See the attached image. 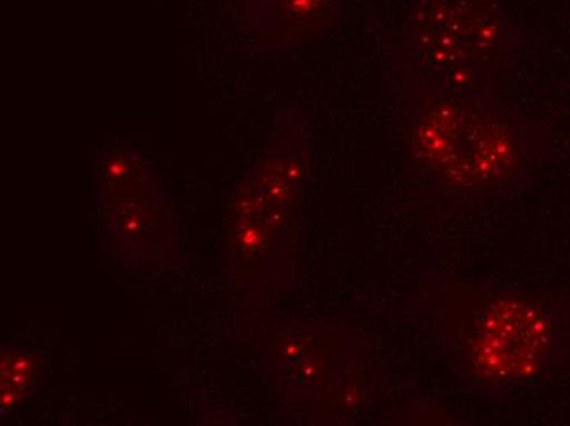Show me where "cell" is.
Here are the masks:
<instances>
[{"instance_id":"4","label":"cell","mask_w":570,"mask_h":426,"mask_svg":"<svg viewBox=\"0 0 570 426\" xmlns=\"http://www.w3.org/2000/svg\"><path fill=\"white\" fill-rule=\"evenodd\" d=\"M236 26L277 47L298 43L328 27L336 0H232Z\"/></svg>"},{"instance_id":"2","label":"cell","mask_w":570,"mask_h":426,"mask_svg":"<svg viewBox=\"0 0 570 426\" xmlns=\"http://www.w3.org/2000/svg\"><path fill=\"white\" fill-rule=\"evenodd\" d=\"M509 27L502 0H416L403 44L416 93L472 96L509 48Z\"/></svg>"},{"instance_id":"3","label":"cell","mask_w":570,"mask_h":426,"mask_svg":"<svg viewBox=\"0 0 570 426\" xmlns=\"http://www.w3.org/2000/svg\"><path fill=\"white\" fill-rule=\"evenodd\" d=\"M551 328L537 308L521 303L492 305L475 328L471 366L484 383H510L541 366Z\"/></svg>"},{"instance_id":"1","label":"cell","mask_w":570,"mask_h":426,"mask_svg":"<svg viewBox=\"0 0 570 426\" xmlns=\"http://www.w3.org/2000/svg\"><path fill=\"white\" fill-rule=\"evenodd\" d=\"M530 135L520 120L475 97L416 93L413 155L450 186H490L527 165Z\"/></svg>"},{"instance_id":"5","label":"cell","mask_w":570,"mask_h":426,"mask_svg":"<svg viewBox=\"0 0 570 426\" xmlns=\"http://www.w3.org/2000/svg\"><path fill=\"white\" fill-rule=\"evenodd\" d=\"M43 380L40 358L20 346H2V417H12Z\"/></svg>"}]
</instances>
